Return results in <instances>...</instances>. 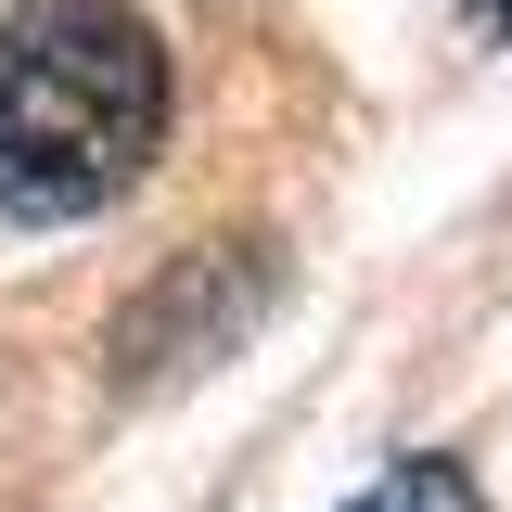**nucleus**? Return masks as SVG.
I'll use <instances>...</instances> for the list:
<instances>
[{
    "label": "nucleus",
    "instance_id": "20e7f679",
    "mask_svg": "<svg viewBox=\"0 0 512 512\" xmlns=\"http://www.w3.org/2000/svg\"><path fill=\"white\" fill-rule=\"evenodd\" d=\"M487 13H500V26H512V0H487Z\"/></svg>",
    "mask_w": 512,
    "mask_h": 512
},
{
    "label": "nucleus",
    "instance_id": "7ed1b4c3",
    "mask_svg": "<svg viewBox=\"0 0 512 512\" xmlns=\"http://www.w3.org/2000/svg\"><path fill=\"white\" fill-rule=\"evenodd\" d=\"M346 512H487V500H474V474H461L448 448H410V461H384Z\"/></svg>",
    "mask_w": 512,
    "mask_h": 512
},
{
    "label": "nucleus",
    "instance_id": "f257e3e1",
    "mask_svg": "<svg viewBox=\"0 0 512 512\" xmlns=\"http://www.w3.org/2000/svg\"><path fill=\"white\" fill-rule=\"evenodd\" d=\"M167 141V39L128 0H13L0 13V218H103Z\"/></svg>",
    "mask_w": 512,
    "mask_h": 512
},
{
    "label": "nucleus",
    "instance_id": "f03ea898",
    "mask_svg": "<svg viewBox=\"0 0 512 512\" xmlns=\"http://www.w3.org/2000/svg\"><path fill=\"white\" fill-rule=\"evenodd\" d=\"M269 308V256L256 244H205L180 256L141 308L116 320V384H154V372H205V359H231Z\"/></svg>",
    "mask_w": 512,
    "mask_h": 512
}]
</instances>
